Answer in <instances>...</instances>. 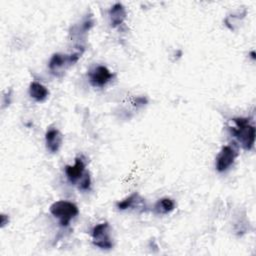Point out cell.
Wrapping results in <instances>:
<instances>
[{
	"label": "cell",
	"instance_id": "obj_6",
	"mask_svg": "<svg viewBox=\"0 0 256 256\" xmlns=\"http://www.w3.org/2000/svg\"><path fill=\"white\" fill-rule=\"evenodd\" d=\"M236 156H237V152L232 146L230 145L223 146L216 157V162H215L216 170L218 172H225L234 163Z\"/></svg>",
	"mask_w": 256,
	"mask_h": 256
},
{
	"label": "cell",
	"instance_id": "obj_11",
	"mask_svg": "<svg viewBox=\"0 0 256 256\" xmlns=\"http://www.w3.org/2000/svg\"><path fill=\"white\" fill-rule=\"evenodd\" d=\"M174 208H175V202L171 198L164 197V198L159 199L156 202V204L154 206V211L157 214L165 215V214H168L171 211H173Z\"/></svg>",
	"mask_w": 256,
	"mask_h": 256
},
{
	"label": "cell",
	"instance_id": "obj_9",
	"mask_svg": "<svg viewBox=\"0 0 256 256\" xmlns=\"http://www.w3.org/2000/svg\"><path fill=\"white\" fill-rule=\"evenodd\" d=\"M109 18H110V24L112 27L115 28L121 25L126 18L125 7L121 3L114 4L109 10Z\"/></svg>",
	"mask_w": 256,
	"mask_h": 256
},
{
	"label": "cell",
	"instance_id": "obj_8",
	"mask_svg": "<svg viewBox=\"0 0 256 256\" xmlns=\"http://www.w3.org/2000/svg\"><path fill=\"white\" fill-rule=\"evenodd\" d=\"M63 137L58 129H49L45 134V144L48 151L51 153H56L62 145Z\"/></svg>",
	"mask_w": 256,
	"mask_h": 256
},
{
	"label": "cell",
	"instance_id": "obj_2",
	"mask_svg": "<svg viewBox=\"0 0 256 256\" xmlns=\"http://www.w3.org/2000/svg\"><path fill=\"white\" fill-rule=\"evenodd\" d=\"M49 210L50 213L59 220V224L63 227L68 226L70 221L79 213L78 207L74 203L65 200L54 202Z\"/></svg>",
	"mask_w": 256,
	"mask_h": 256
},
{
	"label": "cell",
	"instance_id": "obj_7",
	"mask_svg": "<svg viewBox=\"0 0 256 256\" xmlns=\"http://www.w3.org/2000/svg\"><path fill=\"white\" fill-rule=\"evenodd\" d=\"M65 174L71 184L79 183L85 174V163L81 157L75 159L74 165H67L65 167Z\"/></svg>",
	"mask_w": 256,
	"mask_h": 256
},
{
	"label": "cell",
	"instance_id": "obj_5",
	"mask_svg": "<svg viewBox=\"0 0 256 256\" xmlns=\"http://www.w3.org/2000/svg\"><path fill=\"white\" fill-rule=\"evenodd\" d=\"M113 76L109 69L103 65H98L88 72L89 82L93 87H104Z\"/></svg>",
	"mask_w": 256,
	"mask_h": 256
},
{
	"label": "cell",
	"instance_id": "obj_13",
	"mask_svg": "<svg viewBox=\"0 0 256 256\" xmlns=\"http://www.w3.org/2000/svg\"><path fill=\"white\" fill-rule=\"evenodd\" d=\"M90 185H91V179H90V175L88 172H85L84 176L82 177V179L79 181L78 183V188L80 190L86 191L90 189Z\"/></svg>",
	"mask_w": 256,
	"mask_h": 256
},
{
	"label": "cell",
	"instance_id": "obj_3",
	"mask_svg": "<svg viewBox=\"0 0 256 256\" xmlns=\"http://www.w3.org/2000/svg\"><path fill=\"white\" fill-rule=\"evenodd\" d=\"M80 55H81L80 52H76L71 55L55 53L53 54V56L49 61V69L53 74L58 75L59 73H62L66 67L77 62Z\"/></svg>",
	"mask_w": 256,
	"mask_h": 256
},
{
	"label": "cell",
	"instance_id": "obj_10",
	"mask_svg": "<svg viewBox=\"0 0 256 256\" xmlns=\"http://www.w3.org/2000/svg\"><path fill=\"white\" fill-rule=\"evenodd\" d=\"M29 95L35 101L43 102V101H45L47 99V97L49 95V91L40 82L33 81L29 85Z\"/></svg>",
	"mask_w": 256,
	"mask_h": 256
},
{
	"label": "cell",
	"instance_id": "obj_14",
	"mask_svg": "<svg viewBox=\"0 0 256 256\" xmlns=\"http://www.w3.org/2000/svg\"><path fill=\"white\" fill-rule=\"evenodd\" d=\"M251 57H252V59H255V52L254 51L251 52Z\"/></svg>",
	"mask_w": 256,
	"mask_h": 256
},
{
	"label": "cell",
	"instance_id": "obj_4",
	"mask_svg": "<svg viewBox=\"0 0 256 256\" xmlns=\"http://www.w3.org/2000/svg\"><path fill=\"white\" fill-rule=\"evenodd\" d=\"M92 242L96 247L101 249H111L113 246L110 233L109 224L107 222L100 223L92 229Z\"/></svg>",
	"mask_w": 256,
	"mask_h": 256
},
{
	"label": "cell",
	"instance_id": "obj_1",
	"mask_svg": "<svg viewBox=\"0 0 256 256\" xmlns=\"http://www.w3.org/2000/svg\"><path fill=\"white\" fill-rule=\"evenodd\" d=\"M232 121L233 126L230 127L231 134L237 139L243 149L251 150L255 142V127L250 124L249 118L237 117Z\"/></svg>",
	"mask_w": 256,
	"mask_h": 256
},
{
	"label": "cell",
	"instance_id": "obj_12",
	"mask_svg": "<svg viewBox=\"0 0 256 256\" xmlns=\"http://www.w3.org/2000/svg\"><path fill=\"white\" fill-rule=\"evenodd\" d=\"M142 200H143V199L139 196V194L135 192V193L131 194L130 196H128L127 198H125L124 200L118 202V203L116 204V206H117V208L120 209V210H126V209H128V208L134 207L135 204L137 205V203H140Z\"/></svg>",
	"mask_w": 256,
	"mask_h": 256
}]
</instances>
